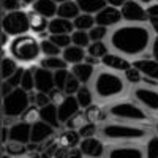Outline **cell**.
<instances>
[{
    "mask_svg": "<svg viewBox=\"0 0 158 158\" xmlns=\"http://www.w3.org/2000/svg\"><path fill=\"white\" fill-rule=\"evenodd\" d=\"M109 46L127 59H141L150 49L153 36L146 24H122L109 33Z\"/></svg>",
    "mask_w": 158,
    "mask_h": 158,
    "instance_id": "obj_1",
    "label": "cell"
},
{
    "mask_svg": "<svg viewBox=\"0 0 158 158\" xmlns=\"http://www.w3.org/2000/svg\"><path fill=\"white\" fill-rule=\"evenodd\" d=\"M103 139L112 142H138L149 136V128L127 122H106L100 128Z\"/></svg>",
    "mask_w": 158,
    "mask_h": 158,
    "instance_id": "obj_2",
    "label": "cell"
},
{
    "mask_svg": "<svg viewBox=\"0 0 158 158\" xmlns=\"http://www.w3.org/2000/svg\"><path fill=\"white\" fill-rule=\"evenodd\" d=\"M125 92V79L120 77L115 71L101 70L95 74L94 79V94L97 98L106 101L114 100L123 95Z\"/></svg>",
    "mask_w": 158,
    "mask_h": 158,
    "instance_id": "obj_3",
    "label": "cell"
},
{
    "mask_svg": "<svg viewBox=\"0 0 158 158\" xmlns=\"http://www.w3.org/2000/svg\"><path fill=\"white\" fill-rule=\"evenodd\" d=\"M10 56L18 60L19 63H32L36 62L41 56V46L40 40L35 35H21L11 40L8 46Z\"/></svg>",
    "mask_w": 158,
    "mask_h": 158,
    "instance_id": "obj_4",
    "label": "cell"
},
{
    "mask_svg": "<svg viewBox=\"0 0 158 158\" xmlns=\"http://www.w3.org/2000/svg\"><path fill=\"white\" fill-rule=\"evenodd\" d=\"M108 114L120 122H149V111L144 109L141 104L130 100H120L112 103L108 108Z\"/></svg>",
    "mask_w": 158,
    "mask_h": 158,
    "instance_id": "obj_5",
    "label": "cell"
},
{
    "mask_svg": "<svg viewBox=\"0 0 158 158\" xmlns=\"http://www.w3.org/2000/svg\"><path fill=\"white\" fill-rule=\"evenodd\" d=\"M32 106L30 92H25L22 87H18L2 98V115L5 118H19Z\"/></svg>",
    "mask_w": 158,
    "mask_h": 158,
    "instance_id": "obj_6",
    "label": "cell"
},
{
    "mask_svg": "<svg viewBox=\"0 0 158 158\" xmlns=\"http://www.w3.org/2000/svg\"><path fill=\"white\" fill-rule=\"evenodd\" d=\"M2 30L6 32L11 38L27 35L30 32V16L22 10L5 13L2 18Z\"/></svg>",
    "mask_w": 158,
    "mask_h": 158,
    "instance_id": "obj_7",
    "label": "cell"
},
{
    "mask_svg": "<svg viewBox=\"0 0 158 158\" xmlns=\"http://www.w3.org/2000/svg\"><path fill=\"white\" fill-rule=\"evenodd\" d=\"M131 97L135 101L149 112H158V89L149 85H133L131 89Z\"/></svg>",
    "mask_w": 158,
    "mask_h": 158,
    "instance_id": "obj_8",
    "label": "cell"
},
{
    "mask_svg": "<svg viewBox=\"0 0 158 158\" xmlns=\"http://www.w3.org/2000/svg\"><path fill=\"white\" fill-rule=\"evenodd\" d=\"M122 19L127 24H147L149 16H147V8L142 6L138 0H130L122 8Z\"/></svg>",
    "mask_w": 158,
    "mask_h": 158,
    "instance_id": "obj_9",
    "label": "cell"
},
{
    "mask_svg": "<svg viewBox=\"0 0 158 158\" xmlns=\"http://www.w3.org/2000/svg\"><path fill=\"white\" fill-rule=\"evenodd\" d=\"M122 11L120 8H115V6H104L100 13L95 15V22L97 25H103V27H117L120 25L122 22Z\"/></svg>",
    "mask_w": 158,
    "mask_h": 158,
    "instance_id": "obj_10",
    "label": "cell"
},
{
    "mask_svg": "<svg viewBox=\"0 0 158 158\" xmlns=\"http://www.w3.org/2000/svg\"><path fill=\"white\" fill-rule=\"evenodd\" d=\"M106 158H146V152L136 144H120L106 152Z\"/></svg>",
    "mask_w": 158,
    "mask_h": 158,
    "instance_id": "obj_11",
    "label": "cell"
},
{
    "mask_svg": "<svg viewBox=\"0 0 158 158\" xmlns=\"http://www.w3.org/2000/svg\"><path fill=\"white\" fill-rule=\"evenodd\" d=\"M79 149H81L82 155L87 156V158H103L104 153H106V149H104L103 141L100 138H97V136L81 139Z\"/></svg>",
    "mask_w": 158,
    "mask_h": 158,
    "instance_id": "obj_12",
    "label": "cell"
},
{
    "mask_svg": "<svg viewBox=\"0 0 158 158\" xmlns=\"http://www.w3.org/2000/svg\"><path fill=\"white\" fill-rule=\"evenodd\" d=\"M33 73H35V90L36 92L49 94L52 89H56L54 71L46 70L43 67H38V68H33Z\"/></svg>",
    "mask_w": 158,
    "mask_h": 158,
    "instance_id": "obj_13",
    "label": "cell"
},
{
    "mask_svg": "<svg viewBox=\"0 0 158 158\" xmlns=\"http://www.w3.org/2000/svg\"><path fill=\"white\" fill-rule=\"evenodd\" d=\"M57 108H59V118H60L62 125H65L77 112H81V106H79L74 95H67L60 104H57Z\"/></svg>",
    "mask_w": 158,
    "mask_h": 158,
    "instance_id": "obj_14",
    "label": "cell"
},
{
    "mask_svg": "<svg viewBox=\"0 0 158 158\" xmlns=\"http://www.w3.org/2000/svg\"><path fill=\"white\" fill-rule=\"evenodd\" d=\"M101 65L106 70H111V71H122V73H125L128 68H131V62L127 59V57H123V56H120V54H106L103 59H101Z\"/></svg>",
    "mask_w": 158,
    "mask_h": 158,
    "instance_id": "obj_15",
    "label": "cell"
},
{
    "mask_svg": "<svg viewBox=\"0 0 158 158\" xmlns=\"http://www.w3.org/2000/svg\"><path fill=\"white\" fill-rule=\"evenodd\" d=\"M56 133V128L51 127L49 123L43 122V120H36L33 125H32V138H30V142L32 144H41L44 141H48L49 138H52Z\"/></svg>",
    "mask_w": 158,
    "mask_h": 158,
    "instance_id": "obj_16",
    "label": "cell"
},
{
    "mask_svg": "<svg viewBox=\"0 0 158 158\" xmlns=\"http://www.w3.org/2000/svg\"><path fill=\"white\" fill-rule=\"evenodd\" d=\"M133 67H136L144 76L153 79L158 82V60L155 59H149V57H141V59H135L131 62Z\"/></svg>",
    "mask_w": 158,
    "mask_h": 158,
    "instance_id": "obj_17",
    "label": "cell"
},
{
    "mask_svg": "<svg viewBox=\"0 0 158 158\" xmlns=\"http://www.w3.org/2000/svg\"><path fill=\"white\" fill-rule=\"evenodd\" d=\"M32 138V123L27 122H18L10 127V141H16L22 144H29Z\"/></svg>",
    "mask_w": 158,
    "mask_h": 158,
    "instance_id": "obj_18",
    "label": "cell"
},
{
    "mask_svg": "<svg viewBox=\"0 0 158 158\" xmlns=\"http://www.w3.org/2000/svg\"><path fill=\"white\" fill-rule=\"evenodd\" d=\"M49 35H71L74 32V24L70 19H63V18H52L49 21V27H48Z\"/></svg>",
    "mask_w": 158,
    "mask_h": 158,
    "instance_id": "obj_19",
    "label": "cell"
},
{
    "mask_svg": "<svg viewBox=\"0 0 158 158\" xmlns=\"http://www.w3.org/2000/svg\"><path fill=\"white\" fill-rule=\"evenodd\" d=\"M40 120L49 123L51 127H54L56 130L60 128L62 122L59 118V108H57V104L56 103H49L48 106L40 109Z\"/></svg>",
    "mask_w": 158,
    "mask_h": 158,
    "instance_id": "obj_20",
    "label": "cell"
},
{
    "mask_svg": "<svg viewBox=\"0 0 158 158\" xmlns=\"http://www.w3.org/2000/svg\"><path fill=\"white\" fill-rule=\"evenodd\" d=\"M57 8H59V5L54 2V0H36V2L32 5L33 13H38V15L48 18L49 21L57 16Z\"/></svg>",
    "mask_w": 158,
    "mask_h": 158,
    "instance_id": "obj_21",
    "label": "cell"
},
{
    "mask_svg": "<svg viewBox=\"0 0 158 158\" xmlns=\"http://www.w3.org/2000/svg\"><path fill=\"white\" fill-rule=\"evenodd\" d=\"M85 56H87V51L84 48H79V46H68L67 49L62 51V57L63 60L67 62L68 65H76V63H82L85 60Z\"/></svg>",
    "mask_w": 158,
    "mask_h": 158,
    "instance_id": "obj_22",
    "label": "cell"
},
{
    "mask_svg": "<svg viewBox=\"0 0 158 158\" xmlns=\"http://www.w3.org/2000/svg\"><path fill=\"white\" fill-rule=\"evenodd\" d=\"M70 71L79 79V82H81V84H87L90 79L94 77V74H95V67H94V65H90V63L82 62V63L73 65Z\"/></svg>",
    "mask_w": 158,
    "mask_h": 158,
    "instance_id": "obj_23",
    "label": "cell"
},
{
    "mask_svg": "<svg viewBox=\"0 0 158 158\" xmlns=\"http://www.w3.org/2000/svg\"><path fill=\"white\" fill-rule=\"evenodd\" d=\"M30 32L35 36H41L44 33H48V27H49V19L38 15V13H30Z\"/></svg>",
    "mask_w": 158,
    "mask_h": 158,
    "instance_id": "obj_24",
    "label": "cell"
},
{
    "mask_svg": "<svg viewBox=\"0 0 158 158\" xmlns=\"http://www.w3.org/2000/svg\"><path fill=\"white\" fill-rule=\"evenodd\" d=\"M81 135H79V131L76 130H67L65 133L60 135L57 144L63 149H74V147H79V144H81Z\"/></svg>",
    "mask_w": 158,
    "mask_h": 158,
    "instance_id": "obj_25",
    "label": "cell"
},
{
    "mask_svg": "<svg viewBox=\"0 0 158 158\" xmlns=\"http://www.w3.org/2000/svg\"><path fill=\"white\" fill-rule=\"evenodd\" d=\"M76 3H77L79 10H81V13L92 15V16H95L104 6H108L106 0H76Z\"/></svg>",
    "mask_w": 158,
    "mask_h": 158,
    "instance_id": "obj_26",
    "label": "cell"
},
{
    "mask_svg": "<svg viewBox=\"0 0 158 158\" xmlns=\"http://www.w3.org/2000/svg\"><path fill=\"white\" fill-rule=\"evenodd\" d=\"M81 15V10H79L76 0H68V2H63L59 5L57 8V16L63 18V19H70L73 21L74 18H77Z\"/></svg>",
    "mask_w": 158,
    "mask_h": 158,
    "instance_id": "obj_27",
    "label": "cell"
},
{
    "mask_svg": "<svg viewBox=\"0 0 158 158\" xmlns=\"http://www.w3.org/2000/svg\"><path fill=\"white\" fill-rule=\"evenodd\" d=\"M74 97L79 103V106H81V109H84V111L94 104V90H90V87L87 84H82Z\"/></svg>",
    "mask_w": 158,
    "mask_h": 158,
    "instance_id": "obj_28",
    "label": "cell"
},
{
    "mask_svg": "<svg viewBox=\"0 0 158 158\" xmlns=\"http://www.w3.org/2000/svg\"><path fill=\"white\" fill-rule=\"evenodd\" d=\"M85 118H87V122L90 123H101V122H106V118H108V114L106 111H104L101 106H98V104H92L90 108H87L85 111Z\"/></svg>",
    "mask_w": 158,
    "mask_h": 158,
    "instance_id": "obj_29",
    "label": "cell"
},
{
    "mask_svg": "<svg viewBox=\"0 0 158 158\" xmlns=\"http://www.w3.org/2000/svg\"><path fill=\"white\" fill-rule=\"evenodd\" d=\"M40 67H43L46 70H51V71H57V70L68 68V63L63 60V57L56 56V57H43L41 60H40Z\"/></svg>",
    "mask_w": 158,
    "mask_h": 158,
    "instance_id": "obj_30",
    "label": "cell"
},
{
    "mask_svg": "<svg viewBox=\"0 0 158 158\" xmlns=\"http://www.w3.org/2000/svg\"><path fill=\"white\" fill-rule=\"evenodd\" d=\"M73 24H74V30H85L89 32L90 29H94L97 22H95V16L92 15H85V13H81L77 18L73 19Z\"/></svg>",
    "mask_w": 158,
    "mask_h": 158,
    "instance_id": "obj_31",
    "label": "cell"
},
{
    "mask_svg": "<svg viewBox=\"0 0 158 158\" xmlns=\"http://www.w3.org/2000/svg\"><path fill=\"white\" fill-rule=\"evenodd\" d=\"M19 70L18 60H15L13 57H2V81H6L10 79L13 74Z\"/></svg>",
    "mask_w": 158,
    "mask_h": 158,
    "instance_id": "obj_32",
    "label": "cell"
},
{
    "mask_svg": "<svg viewBox=\"0 0 158 158\" xmlns=\"http://www.w3.org/2000/svg\"><path fill=\"white\" fill-rule=\"evenodd\" d=\"M87 54L92 56V57H97V59H103L106 54H109V49H108V44L103 43V41H92L89 44V48L85 49Z\"/></svg>",
    "mask_w": 158,
    "mask_h": 158,
    "instance_id": "obj_33",
    "label": "cell"
},
{
    "mask_svg": "<svg viewBox=\"0 0 158 158\" xmlns=\"http://www.w3.org/2000/svg\"><path fill=\"white\" fill-rule=\"evenodd\" d=\"M3 152L11 156H22L27 153V144L16 142V141H8L3 146Z\"/></svg>",
    "mask_w": 158,
    "mask_h": 158,
    "instance_id": "obj_34",
    "label": "cell"
},
{
    "mask_svg": "<svg viewBox=\"0 0 158 158\" xmlns=\"http://www.w3.org/2000/svg\"><path fill=\"white\" fill-rule=\"evenodd\" d=\"M40 46H41V54L44 57H56V56H60L62 54V49L57 44L52 43L49 38L40 40Z\"/></svg>",
    "mask_w": 158,
    "mask_h": 158,
    "instance_id": "obj_35",
    "label": "cell"
},
{
    "mask_svg": "<svg viewBox=\"0 0 158 158\" xmlns=\"http://www.w3.org/2000/svg\"><path fill=\"white\" fill-rule=\"evenodd\" d=\"M71 41H73L74 46L84 48V49H87L89 44L92 43L90 36H89V32H85V30H74L71 33Z\"/></svg>",
    "mask_w": 158,
    "mask_h": 158,
    "instance_id": "obj_36",
    "label": "cell"
},
{
    "mask_svg": "<svg viewBox=\"0 0 158 158\" xmlns=\"http://www.w3.org/2000/svg\"><path fill=\"white\" fill-rule=\"evenodd\" d=\"M123 77H125L127 82L133 84V85H139V84H142V81H144V74H142L136 67H133V65H131V68H128V70L123 73Z\"/></svg>",
    "mask_w": 158,
    "mask_h": 158,
    "instance_id": "obj_37",
    "label": "cell"
},
{
    "mask_svg": "<svg viewBox=\"0 0 158 158\" xmlns=\"http://www.w3.org/2000/svg\"><path fill=\"white\" fill-rule=\"evenodd\" d=\"M21 87L25 92H32L35 89V73H33V68H25L24 76H22V81H21Z\"/></svg>",
    "mask_w": 158,
    "mask_h": 158,
    "instance_id": "obj_38",
    "label": "cell"
},
{
    "mask_svg": "<svg viewBox=\"0 0 158 158\" xmlns=\"http://www.w3.org/2000/svg\"><path fill=\"white\" fill-rule=\"evenodd\" d=\"M144 152H146V158H158V135L147 139Z\"/></svg>",
    "mask_w": 158,
    "mask_h": 158,
    "instance_id": "obj_39",
    "label": "cell"
},
{
    "mask_svg": "<svg viewBox=\"0 0 158 158\" xmlns=\"http://www.w3.org/2000/svg\"><path fill=\"white\" fill-rule=\"evenodd\" d=\"M87 123V118H85V112H77L76 115H73L70 120L65 123V127H67V130H79L82 125Z\"/></svg>",
    "mask_w": 158,
    "mask_h": 158,
    "instance_id": "obj_40",
    "label": "cell"
},
{
    "mask_svg": "<svg viewBox=\"0 0 158 158\" xmlns=\"http://www.w3.org/2000/svg\"><path fill=\"white\" fill-rule=\"evenodd\" d=\"M147 16H149V25L153 33H158V2L147 6Z\"/></svg>",
    "mask_w": 158,
    "mask_h": 158,
    "instance_id": "obj_41",
    "label": "cell"
},
{
    "mask_svg": "<svg viewBox=\"0 0 158 158\" xmlns=\"http://www.w3.org/2000/svg\"><path fill=\"white\" fill-rule=\"evenodd\" d=\"M81 85H82V84L79 82V79H77L73 73H70L68 81H67V84H65V89H63L65 95H76L77 90L81 89Z\"/></svg>",
    "mask_w": 158,
    "mask_h": 158,
    "instance_id": "obj_42",
    "label": "cell"
},
{
    "mask_svg": "<svg viewBox=\"0 0 158 158\" xmlns=\"http://www.w3.org/2000/svg\"><path fill=\"white\" fill-rule=\"evenodd\" d=\"M89 36H90V41H103L106 36H109L108 27H103V25H95L94 29L89 30Z\"/></svg>",
    "mask_w": 158,
    "mask_h": 158,
    "instance_id": "obj_43",
    "label": "cell"
},
{
    "mask_svg": "<svg viewBox=\"0 0 158 158\" xmlns=\"http://www.w3.org/2000/svg\"><path fill=\"white\" fill-rule=\"evenodd\" d=\"M70 70L68 68H63V70H57L54 71V81H56V87L63 90L65 89V84L68 81V76H70Z\"/></svg>",
    "mask_w": 158,
    "mask_h": 158,
    "instance_id": "obj_44",
    "label": "cell"
},
{
    "mask_svg": "<svg viewBox=\"0 0 158 158\" xmlns=\"http://www.w3.org/2000/svg\"><path fill=\"white\" fill-rule=\"evenodd\" d=\"M49 40L54 44H57L62 51L63 49H67L68 46H71L73 44V41H71V35H49Z\"/></svg>",
    "mask_w": 158,
    "mask_h": 158,
    "instance_id": "obj_45",
    "label": "cell"
},
{
    "mask_svg": "<svg viewBox=\"0 0 158 158\" xmlns=\"http://www.w3.org/2000/svg\"><path fill=\"white\" fill-rule=\"evenodd\" d=\"M30 97H32V103L35 104L36 108H40V109L48 106L49 103H52L49 94H44V92H36L35 95H30Z\"/></svg>",
    "mask_w": 158,
    "mask_h": 158,
    "instance_id": "obj_46",
    "label": "cell"
},
{
    "mask_svg": "<svg viewBox=\"0 0 158 158\" xmlns=\"http://www.w3.org/2000/svg\"><path fill=\"white\" fill-rule=\"evenodd\" d=\"M21 118H22L24 122H27V123H32V125H33L36 120H40V108H36L35 104H32V106L22 114Z\"/></svg>",
    "mask_w": 158,
    "mask_h": 158,
    "instance_id": "obj_47",
    "label": "cell"
},
{
    "mask_svg": "<svg viewBox=\"0 0 158 158\" xmlns=\"http://www.w3.org/2000/svg\"><path fill=\"white\" fill-rule=\"evenodd\" d=\"M77 131H79V135H81L82 139H84V138H94V136H97V133H98V127H97V123L87 122L85 125H82Z\"/></svg>",
    "mask_w": 158,
    "mask_h": 158,
    "instance_id": "obj_48",
    "label": "cell"
},
{
    "mask_svg": "<svg viewBox=\"0 0 158 158\" xmlns=\"http://www.w3.org/2000/svg\"><path fill=\"white\" fill-rule=\"evenodd\" d=\"M22 2L21 0H2V8L5 13H11V11H19L22 8Z\"/></svg>",
    "mask_w": 158,
    "mask_h": 158,
    "instance_id": "obj_49",
    "label": "cell"
},
{
    "mask_svg": "<svg viewBox=\"0 0 158 158\" xmlns=\"http://www.w3.org/2000/svg\"><path fill=\"white\" fill-rule=\"evenodd\" d=\"M24 71H25V68H22V67H19V70L13 74L10 79H6V81L15 87V89H18V87H21V81H22V76H24Z\"/></svg>",
    "mask_w": 158,
    "mask_h": 158,
    "instance_id": "obj_50",
    "label": "cell"
},
{
    "mask_svg": "<svg viewBox=\"0 0 158 158\" xmlns=\"http://www.w3.org/2000/svg\"><path fill=\"white\" fill-rule=\"evenodd\" d=\"M49 97H51V101L52 103H56V104H60L63 100H65V97H67V95H65V92L63 90H60V89H52L51 92H49Z\"/></svg>",
    "mask_w": 158,
    "mask_h": 158,
    "instance_id": "obj_51",
    "label": "cell"
},
{
    "mask_svg": "<svg viewBox=\"0 0 158 158\" xmlns=\"http://www.w3.org/2000/svg\"><path fill=\"white\" fill-rule=\"evenodd\" d=\"M150 56H152V59L158 60V33H155V36H153V41L150 46Z\"/></svg>",
    "mask_w": 158,
    "mask_h": 158,
    "instance_id": "obj_52",
    "label": "cell"
},
{
    "mask_svg": "<svg viewBox=\"0 0 158 158\" xmlns=\"http://www.w3.org/2000/svg\"><path fill=\"white\" fill-rule=\"evenodd\" d=\"M82 156H84V155H82L81 149H79V147H74V149H70L63 158H82Z\"/></svg>",
    "mask_w": 158,
    "mask_h": 158,
    "instance_id": "obj_53",
    "label": "cell"
},
{
    "mask_svg": "<svg viewBox=\"0 0 158 158\" xmlns=\"http://www.w3.org/2000/svg\"><path fill=\"white\" fill-rule=\"evenodd\" d=\"M13 90H15V87H13L8 81H2V98L6 97L8 94H11Z\"/></svg>",
    "mask_w": 158,
    "mask_h": 158,
    "instance_id": "obj_54",
    "label": "cell"
},
{
    "mask_svg": "<svg viewBox=\"0 0 158 158\" xmlns=\"http://www.w3.org/2000/svg\"><path fill=\"white\" fill-rule=\"evenodd\" d=\"M108 2V5H111V6H115V8H122L127 2H130V0H106Z\"/></svg>",
    "mask_w": 158,
    "mask_h": 158,
    "instance_id": "obj_55",
    "label": "cell"
},
{
    "mask_svg": "<svg viewBox=\"0 0 158 158\" xmlns=\"http://www.w3.org/2000/svg\"><path fill=\"white\" fill-rule=\"evenodd\" d=\"M85 63H90V65H94V67H97V65H100L101 63V60L100 59H97V57H92V56H85V60H84Z\"/></svg>",
    "mask_w": 158,
    "mask_h": 158,
    "instance_id": "obj_56",
    "label": "cell"
},
{
    "mask_svg": "<svg viewBox=\"0 0 158 158\" xmlns=\"http://www.w3.org/2000/svg\"><path fill=\"white\" fill-rule=\"evenodd\" d=\"M8 141H10V128L3 127V128H2V144L5 146Z\"/></svg>",
    "mask_w": 158,
    "mask_h": 158,
    "instance_id": "obj_57",
    "label": "cell"
},
{
    "mask_svg": "<svg viewBox=\"0 0 158 158\" xmlns=\"http://www.w3.org/2000/svg\"><path fill=\"white\" fill-rule=\"evenodd\" d=\"M138 2L142 5V6H150V5H153V3H156V0H138Z\"/></svg>",
    "mask_w": 158,
    "mask_h": 158,
    "instance_id": "obj_58",
    "label": "cell"
},
{
    "mask_svg": "<svg viewBox=\"0 0 158 158\" xmlns=\"http://www.w3.org/2000/svg\"><path fill=\"white\" fill-rule=\"evenodd\" d=\"M21 2H22V5H24V6H27V5H33V3L36 2V0H21Z\"/></svg>",
    "mask_w": 158,
    "mask_h": 158,
    "instance_id": "obj_59",
    "label": "cell"
},
{
    "mask_svg": "<svg viewBox=\"0 0 158 158\" xmlns=\"http://www.w3.org/2000/svg\"><path fill=\"white\" fill-rule=\"evenodd\" d=\"M155 133L158 135V117H156V122H155Z\"/></svg>",
    "mask_w": 158,
    "mask_h": 158,
    "instance_id": "obj_60",
    "label": "cell"
},
{
    "mask_svg": "<svg viewBox=\"0 0 158 158\" xmlns=\"http://www.w3.org/2000/svg\"><path fill=\"white\" fill-rule=\"evenodd\" d=\"M54 2H56L57 5H60V3H63V2H68V0H54Z\"/></svg>",
    "mask_w": 158,
    "mask_h": 158,
    "instance_id": "obj_61",
    "label": "cell"
},
{
    "mask_svg": "<svg viewBox=\"0 0 158 158\" xmlns=\"http://www.w3.org/2000/svg\"><path fill=\"white\" fill-rule=\"evenodd\" d=\"M2 158H11V155H8V153L3 152V153H2Z\"/></svg>",
    "mask_w": 158,
    "mask_h": 158,
    "instance_id": "obj_62",
    "label": "cell"
},
{
    "mask_svg": "<svg viewBox=\"0 0 158 158\" xmlns=\"http://www.w3.org/2000/svg\"><path fill=\"white\" fill-rule=\"evenodd\" d=\"M156 2H158V0H156Z\"/></svg>",
    "mask_w": 158,
    "mask_h": 158,
    "instance_id": "obj_63",
    "label": "cell"
}]
</instances>
